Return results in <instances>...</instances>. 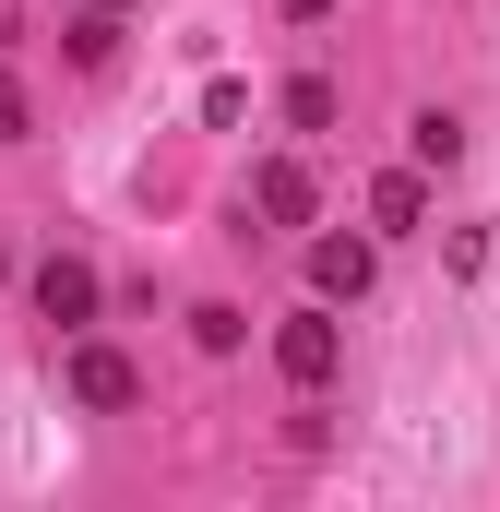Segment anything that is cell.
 Returning a JSON list of instances; mask_svg holds the SVG:
<instances>
[{"label":"cell","instance_id":"cell-6","mask_svg":"<svg viewBox=\"0 0 500 512\" xmlns=\"http://www.w3.org/2000/svg\"><path fill=\"white\" fill-rule=\"evenodd\" d=\"M370 215H381V227H417V215H429V167H393V179H370Z\"/></svg>","mask_w":500,"mask_h":512},{"label":"cell","instance_id":"cell-2","mask_svg":"<svg viewBox=\"0 0 500 512\" xmlns=\"http://www.w3.org/2000/svg\"><path fill=\"white\" fill-rule=\"evenodd\" d=\"M60 382H72V405H96V417H120L131 393H143V370H131L120 346H72V370H60Z\"/></svg>","mask_w":500,"mask_h":512},{"label":"cell","instance_id":"cell-5","mask_svg":"<svg viewBox=\"0 0 500 512\" xmlns=\"http://www.w3.org/2000/svg\"><path fill=\"white\" fill-rule=\"evenodd\" d=\"M310 286L322 298H370V239H322L310 251Z\"/></svg>","mask_w":500,"mask_h":512},{"label":"cell","instance_id":"cell-13","mask_svg":"<svg viewBox=\"0 0 500 512\" xmlns=\"http://www.w3.org/2000/svg\"><path fill=\"white\" fill-rule=\"evenodd\" d=\"M96 12H120V0H96Z\"/></svg>","mask_w":500,"mask_h":512},{"label":"cell","instance_id":"cell-3","mask_svg":"<svg viewBox=\"0 0 500 512\" xmlns=\"http://www.w3.org/2000/svg\"><path fill=\"white\" fill-rule=\"evenodd\" d=\"M36 310H48L60 334H84V322H96V262L48 251V262H36Z\"/></svg>","mask_w":500,"mask_h":512},{"label":"cell","instance_id":"cell-10","mask_svg":"<svg viewBox=\"0 0 500 512\" xmlns=\"http://www.w3.org/2000/svg\"><path fill=\"white\" fill-rule=\"evenodd\" d=\"M239 334H250V322H239V310H227V298H203V310H191V346H215V358H227Z\"/></svg>","mask_w":500,"mask_h":512},{"label":"cell","instance_id":"cell-4","mask_svg":"<svg viewBox=\"0 0 500 512\" xmlns=\"http://www.w3.org/2000/svg\"><path fill=\"white\" fill-rule=\"evenodd\" d=\"M250 203H262V215H274V227H310V203H322V179H310V167H298V155H274V167H262V179H250Z\"/></svg>","mask_w":500,"mask_h":512},{"label":"cell","instance_id":"cell-14","mask_svg":"<svg viewBox=\"0 0 500 512\" xmlns=\"http://www.w3.org/2000/svg\"><path fill=\"white\" fill-rule=\"evenodd\" d=\"M0 274H12V251H0Z\"/></svg>","mask_w":500,"mask_h":512},{"label":"cell","instance_id":"cell-9","mask_svg":"<svg viewBox=\"0 0 500 512\" xmlns=\"http://www.w3.org/2000/svg\"><path fill=\"white\" fill-rule=\"evenodd\" d=\"M286 120H298V131H334V84H322V72H298V84H286Z\"/></svg>","mask_w":500,"mask_h":512},{"label":"cell","instance_id":"cell-7","mask_svg":"<svg viewBox=\"0 0 500 512\" xmlns=\"http://www.w3.org/2000/svg\"><path fill=\"white\" fill-rule=\"evenodd\" d=\"M405 143H417V167H465V120H453V108H429Z\"/></svg>","mask_w":500,"mask_h":512},{"label":"cell","instance_id":"cell-8","mask_svg":"<svg viewBox=\"0 0 500 512\" xmlns=\"http://www.w3.org/2000/svg\"><path fill=\"white\" fill-rule=\"evenodd\" d=\"M72 60L108 72V60H120V12H84V24H72Z\"/></svg>","mask_w":500,"mask_h":512},{"label":"cell","instance_id":"cell-1","mask_svg":"<svg viewBox=\"0 0 500 512\" xmlns=\"http://www.w3.org/2000/svg\"><path fill=\"white\" fill-rule=\"evenodd\" d=\"M274 370L298 393H322L346 370V322H334V298H310V310H286V334H274Z\"/></svg>","mask_w":500,"mask_h":512},{"label":"cell","instance_id":"cell-12","mask_svg":"<svg viewBox=\"0 0 500 512\" xmlns=\"http://www.w3.org/2000/svg\"><path fill=\"white\" fill-rule=\"evenodd\" d=\"M286 12H298V24H322V12H334V0H286Z\"/></svg>","mask_w":500,"mask_h":512},{"label":"cell","instance_id":"cell-11","mask_svg":"<svg viewBox=\"0 0 500 512\" xmlns=\"http://www.w3.org/2000/svg\"><path fill=\"white\" fill-rule=\"evenodd\" d=\"M0 143H24V84L0 72Z\"/></svg>","mask_w":500,"mask_h":512}]
</instances>
